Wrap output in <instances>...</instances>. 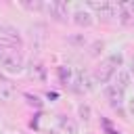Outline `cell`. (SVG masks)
<instances>
[{"label": "cell", "instance_id": "obj_20", "mask_svg": "<svg viewBox=\"0 0 134 134\" xmlns=\"http://www.w3.org/2000/svg\"><path fill=\"white\" fill-rule=\"evenodd\" d=\"M128 111H130V115L134 117V96H132V98L128 100Z\"/></svg>", "mask_w": 134, "mask_h": 134}, {"label": "cell", "instance_id": "obj_11", "mask_svg": "<svg viewBox=\"0 0 134 134\" xmlns=\"http://www.w3.org/2000/svg\"><path fill=\"white\" fill-rule=\"evenodd\" d=\"M15 98V88L8 82H0V103H10Z\"/></svg>", "mask_w": 134, "mask_h": 134}, {"label": "cell", "instance_id": "obj_12", "mask_svg": "<svg viewBox=\"0 0 134 134\" xmlns=\"http://www.w3.org/2000/svg\"><path fill=\"white\" fill-rule=\"evenodd\" d=\"M29 77H31V80H38V82H44V80H46V69H44V65H42V63H34V65L29 67Z\"/></svg>", "mask_w": 134, "mask_h": 134}, {"label": "cell", "instance_id": "obj_15", "mask_svg": "<svg viewBox=\"0 0 134 134\" xmlns=\"http://www.w3.org/2000/svg\"><path fill=\"white\" fill-rule=\"evenodd\" d=\"M0 34L4 38H8V40H17L19 42V31L15 27H10V25H0Z\"/></svg>", "mask_w": 134, "mask_h": 134}, {"label": "cell", "instance_id": "obj_8", "mask_svg": "<svg viewBox=\"0 0 134 134\" xmlns=\"http://www.w3.org/2000/svg\"><path fill=\"white\" fill-rule=\"evenodd\" d=\"M117 15L121 19V23H130L132 17H134V2L128 0V2H117Z\"/></svg>", "mask_w": 134, "mask_h": 134}, {"label": "cell", "instance_id": "obj_18", "mask_svg": "<svg viewBox=\"0 0 134 134\" xmlns=\"http://www.w3.org/2000/svg\"><path fill=\"white\" fill-rule=\"evenodd\" d=\"M100 50H103V42H94V44L90 46V54H92V57H96Z\"/></svg>", "mask_w": 134, "mask_h": 134}, {"label": "cell", "instance_id": "obj_10", "mask_svg": "<svg viewBox=\"0 0 134 134\" xmlns=\"http://www.w3.org/2000/svg\"><path fill=\"white\" fill-rule=\"evenodd\" d=\"M130 80H132V75H130L128 69H117L115 75H113V86H117L119 90H126L130 86Z\"/></svg>", "mask_w": 134, "mask_h": 134}, {"label": "cell", "instance_id": "obj_19", "mask_svg": "<svg viewBox=\"0 0 134 134\" xmlns=\"http://www.w3.org/2000/svg\"><path fill=\"white\" fill-rule=\"evenodd\" d=\"M25 98H27V103H29V105H34V107H40V105H42L38 96H31V94H25Z\"/></svg>", "mask_w": 134, "mask_h": 134}, {"label": "cell", "instance_id": "obj_21", "mask_svg": "<svg viewBox=\"0 0 134 134\" xmlns=\"http://www.w3.org/2000/svg\"><path fill=\"white\" fill-rule=\"evenodd\" d=\"M69 42H73V44H84L86 40H84V38H69Z\"/></svg>", "mask_w": 134, "mask_h": 134}, {"label": "cell", "instance_id": "obj_14", "mask_svg": "<svg viewBox=\"0 0 134 134\" xmlns=\"http://www.w3.org/2000/svg\"><path fill=\"white\" fill-rule=\"evenodd\" d=\"M59 77H61V82L63 84H71L73 82V71H71V67H59Z\"/></svg>", "mask_w": 134, "mask_h": 134}, {"label": "cell", "instance_id": "obj_2", "mask_svg": "<svg viewBox=\"0 0 134 134\" xmlns=\"http://www.w3.org/2000/svg\"><path fill=\"white\" fill-rule=\"evenodd\" d=\"M0 67H2V71H6V73H13V75H17V73H23V57L17 52V50H13V48H8L2 57H0Z\"/></svg>", "mask_w": 134, "mask_h": 134}, {"label": "cell", "instance_id": "obj_1", "mask_svg": "<svg viewBox=\"0 0 134 134\" xmlns=\"http://www.w3.org/2000/svg\"><path fill=\"white\" fill-rule=\"evenodd\" d=\"M121 61H124L121 54H111L109 59H105V61L96 67V71H94V82H96V84H109V82L113 80L117 67L121 65Z\"/></svg>", "mask_w": 134, "mask_h": 134}, {"label": "cell", "instance_id": "obj_5", "mask_svg": "<svg viewBox=\"0 0 134 134\" xmlns=\"http://www.w3.org/2000/svg\"><path fill=\"white\" fill-rule=\"evenodd\" d=\"M73 88L77 90V92H90V90H94V75L90 73V71H86V69H80V71H75L73 73Z\"/></svg>", "mask_w": 134, "mask_h": 134}, {"label": "cell", "instance_id": "obj_9", "mask_svg": "<svg viewBox=\"0 0 134 134\" xmlns=\"http://www.w3.org/2000/svg\"><path fill=\"white\" fill-rule=\"evenodd\" d=\"M71 17H73V23H75V25H80V27H90V25H92V21H94V19H92V15H90V10H86V8H77Z\"/></svg>", "mask_w": 134, "mask_h": 134}, {"label": "cell", "instance_id": "obj_22", "mask_svg": "<svg viewBox=\"0 0 134 134\" xmlns=\"http://www.w3.org/2000/svg\"><path fill=\"white\" fill-rule=\"evenodd\" d=\"M132 73H134V59L130 61V75H132Z\"/></svg>", "mask_w": 134, "mask_h": 134}, {"label": "cell", "instance_id": "obj_13", "mask_svg": "<svg viewBox=\"0 0 134 134\" xmlns=\"http://www.w3.org/2000/svg\"><path fill=\"white\" fill-rule=\"evenodd\" d=\"M59 124H61L63 134H77V124H75L71 117H61Z\"/></svg>", "mask_w": 134, "mask_h": 134}, {"label": "cell", "instance_id": "obj_3", "mask_svg": "<svg viewBox=\"0 0 134 134\" xmlns=\"http://www.w3.org/2000/svg\"><path fill=\"white\" fill-rule=\"evenodd\" d=\"M88 8L96 13V17H103V19H111L117 15V4L115 2H109V0H90L88 2Z\"/></svg>", "mask_w": 134, "mask_h": 134}, {"label": "cell", "instance_id": "obj_7", "mask_svg": "<svg viewBox=\"0 0 134 134\" xmlns=\"http://www.w3.org/2000/svg\"><path fill=\"white\" fill-rule=\"evenodd\" d=\"M105 94H107V100L111 103V107H119V105L124 103V90H119V88L113 86V84H109V86L105 88Z\"/></svg>", "mask_w": 134, "mask_h": 134}, {"label": "cell", "instance_id": "obj_16", "mask_svg": "<svg viewBox=\"0 0 134 134\" xmlns=\"http://www.w3.org/2000/svg\"><path fill=\"white\" fill-rule=\"evenodd\" d=\"M77 111H80V117H82L84 121H88V119H90V107H88V105H80V107H77Z\"/></svg>", "mask_w": 134, "mask_h": 134}, {"label": "cell", "instance_id": "obj_6", "mask_svg": "<svg viewBox=\"0 0 134 134\" xmlns=\"http://www.w3.org/2000/svg\"><path fill=\"white\" fill-rule=\"evenodd\" d=\"M44 40H46V34H44V27L42 25H34L29 29V44H31V50L34 52H40L44 48Z\"/></svg>", "mask_w": 134, "mask_h": 134}, {"label": "cell", "instance_id": "obj_4", "mask_svg": "<svg viewBox=\"0 0 134 134\" xmlns=\"http://www.w3.org/2000/svg\"><path fill=\"white\" fill-rule=\"evenodd\" d=\"M44 10L48 13V17H52V19L59 21V23H65V21L69 19V6H67V2L50 0L48 4H44Z\"/></svg>", "mask_w": 134, "mask_h": 134}, {"label": "cell", "instance_id": "obj_17", "mask_svg": "<svg viewBox=\"0 0 134 134\" xmlns=\"http://www.w3.org/2000/svg\"><path fill=\"white\" fill-rule=\"evenodd\" d=\"M23 6L27 10H44V4L42 2H23Z\"/></svg>", "mask_w": 134, "mask_h": 134}]
</instances>
